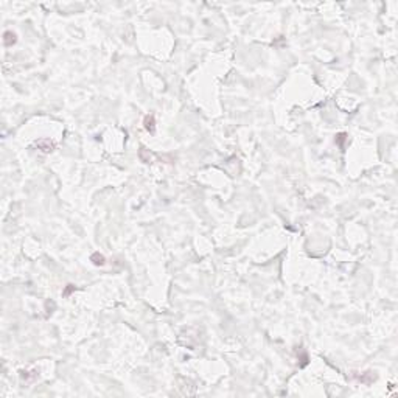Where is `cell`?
<instances>
[{
	"label": "cell",
	"mask_w": 398,
	"mask_h": 398,
	"mask_svg": "<svg viewBox=\"0 0 398 398\" xmlns=\"http://www.w3.org/2000/svg\"><path fill=\"white\" fill-rule=\"evenodd\" d=\"M14 42H16V34L11 33V31H7V33H5V38H3V44H5L7 47H11Z\"/></svg>",
	"instance_id": "1"
},
{
	"label": "cell",
	"mask_w": 398,
	"mask_h": 398,
	"mask_svg": "<svg viewBox=\"0 0 398 398\" xmlns=\"http://www.w3.org/2000/svg\"><path fill=\"white\" fill-rule=\"evenodd\" d=\"M92 261L96 264V266H100V264H104V257L100 255V253H93L92 255Z\"/></svg>",
	"instance_id": "2"
},
{
	"label": "cell",
	"mask_w": 398,
	"mask_h": 398,
	"mask_svg": "<svg viewBox=\"0 0 398 398\" xmlns=\"http://www.w3.org/2000/svg\"><path fill=\"white\" fill-rule=\"evenodd\" d=\"M145 123H146V129H148V131H153V129H154V118H153V117H146Z\"/></svg>",
	"instance_id": "3"
}]
</instances>
